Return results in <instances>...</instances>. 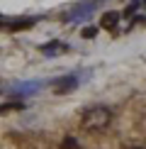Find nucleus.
<instances>
[{"mask_svg": "<svg viewBox=\"0 0 146 149\" xmlns=\"http://www.w3.org/2000/svg\"><path fill=\"white\" fill-rule=\"evenodd\" d=\"M110 120H112V113L107 108H93L83 115V125L88 130H102L110 125Z\"/></svg>", "mask_w": 146, "mask_h": 149, "instance_id": "1", "label": "nucleus"}, {"mask_svg": "<svg viewBox=\"0 0 146 149\" xmlns=\"http://www.w3.org/2000/svg\"><path fill=\"white\" fill-rule=\"evenodd\" d=\"M76 86H78V78L76 76H63V78L54 81L56 93H71V91H76Z\"/></svg>", "mask_w": 146, "mask_h": 149, "instance_id": "2", "label": "nucleus"}, {"mask_svg": "<svg viewBox=\"0 0 146 149\" xmlns=\"http://www.w3.org/2000/svg\"><path fill=\"white\" fill-rule=\"evenodd\" d=\"M41 52H44L46 56H59V54L68 52V47H66L63 42H49V44H44V47H41Z\"/></svg>", "mask_w": 146, "mask_h": 149, "instance_id": "3", "label": "nucleus"}, {"mask_svg": "<svg viewBox=\"0 0 146 149\" xmlns=\"http://www.w3.org/2000/svg\"><path fill=\"white\" fill-rule=\"evenodd\" d=\"M117 22H119V12H105V15H102V27L114 29Z\"/></svg>", "mask_w": 146, "mask_h": 149, "instance_id": "4", "label": "nucleus"}, {"mask_svg": "<svg viewBox=\"0 0 146 149\" xmlns=\"http://www.w3.org/2000/svg\"><path fill=\"white\" fill-rule=\"evenodd\" d=\"M32 24H34V20H17V22H10V29H27Z\"/></svg>", "mask_w": 146, "mask_h": 149, "instance_id": "5", "label": "nucleus"}, {"mask_svg": "<svg viewBox=\"0 0 146 149\" xmlns=\"http://www.w3.org/2000/svg\"><path fill=\"white\" fill-rule=\"evenodd\" d=\"M61 149H81V147H78V139L76 137H66L63 142H61Z\"/></svg>", "mask_w": 146, "mask_h": 149, "instance_id": "6", "label": "nucleus"}, {"mask_svg": "<svg viewBox=\"0 0 146 149\" xmlns=\"http://www.w3.org/2000/svg\"><path fill=\"white\" fill-rule=\"evenodd\" d=\"M24 105L22 103H5V105H0V113H10V110H22Z\"/></svg>", "mask_w": 146, "mask_h": 149, "instance_id": "7", "label": "nucleus"}, {"mask_svg": "<svg viewBox=\"0 0 146 149\" xmlns=\"http://www.w3.org/2000/svg\"><path fill=\"white\" fill-rule=\"evenodd\" d=\"M22 91H17V93H36V88H39V83H27V86H20Z\"/></svg>", "mask_w": 146, "mask_h": 149, "instance_id": "8", "label": "nucleus"}, {"mask_svg": "<svg viewBox=\"0 0 146 149\" xmlns=\"http://www.w3.org/2000/svg\"><path fill=\"white\" fill-rule=\"evenodd\" d=\"M83 37H85V39H93V37L97 34V29L95 27H83V32H81Z\"/></svg>", "mask_w": 146, "mask_h": 149, "instance_id": "9", "label": "nucleus"}, {"mask_svg": "<svg viewBox=\"0 0 146 149\" xmlns=\"http://www.w3.org/2000/svg\"><path fill=\"white\" fill-rule=\"evenodd\" d=\"M132 149H144V147H132Z\"/></svg>", "mask_w": 146, "mask_h": 149, "instance_id": "10", "label": "nucleus"}, {"mask_svg": "<svg viewBox=\"0 0 146 149\" xmlns=\"http://www.w3.org/2000/svg\"><path fill=\"white\" fill-rule=\"evenodd\" d=\"M144 5H146V0H144Z\"/></svg>", "mask_w": 146, "mask_h": 149, "instance_id": "11", "label": "nucleus"}]
</instances>
